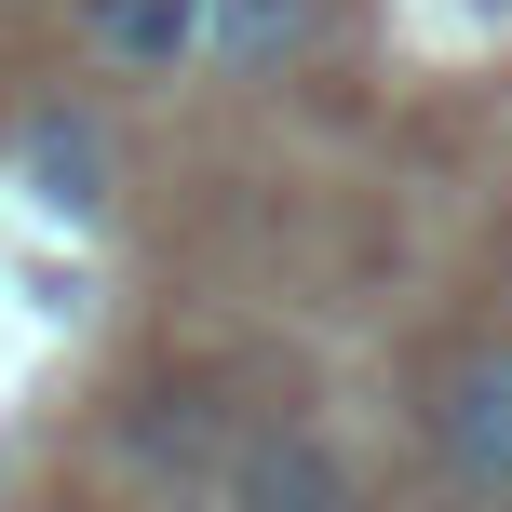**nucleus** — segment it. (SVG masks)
I'll return each mask as SVG.
<instances>
[{"mask_svg":"<svg viewBox=\"0 0 512 512\" xmlns=\"http://www.w3.org/2000/svg\"><path fill=\"white\" fill-rule=\"evenodd\" d=\"M81 54L108 81H176L203 54V0H81Z\"/></svg>","mask_w":512,"mask_h":512,"instance_id":"3","label":"nucleus"},{"mask_svg":"<svg viewBox=\"0 0 512 512\" xmlns=\"http://www.w3.org/2000/svg\"><path fill=\"white\" fill-rule=\"evenodd\" d=\"M324 27V0H203V68L216 81H283Z\"/></svg>","mask_w":512,"mask_h":512,"instance_id":"4","label":"nucleus"},{"mask_svg":"<svg viewBox=\"0 0 512 512\" xmlns=\"http://www.w3.org/2000/svg\"><path fill=\"white\" fill-rule=\"evenodd\" d=\"M203 432H216V418H203V391H149V418H135V459H149V472H176V459H203Z\"/></svg>","mask_w":512,"mask_h":512,"instance_id":"6","label":"nucleus"},{"mask_svg":"<svg viewBox=\"0 0 512 512\" xmlns=\"http://www.w3.org/2000/svg\"><path fill=\"white\" fill-rule=\"evenodd\" d=\"M418 432L472 499H512V337H459L418 391Z\"/></svg>","mask_w":512,"mask_h":512,"instance_id":"1","label":"nucleus"},{"mask_svg":"<svg viewBox=\"0 0 512 512\" xmlns=\"http://www.w3.org/2000/svg\"><path fill=\"white\" fill-rule=\"evenodd\" d=\"M216 486H230V512H364V486H351V459H337L324 432H243L230 459H216Z\"/></svg>","mask_w":512,"mask_h":512,"instance_id":"2","label":"nucleus"},{"mask_svg":"<svg viewBox=\"0 0 512 512\" xmlns=\"http://www.w3.org/2000/svg\"><path fill=\"white\" fill-rule=\"evenodd\" d=\"M14 162L41 176V203H68V216L108 189V176H95V135H81V122H27V135H14Z\"/></svg>","mask_w":512,"mask_h":512,"instance_id":"5","label":"nucleus"}]
</instances>
